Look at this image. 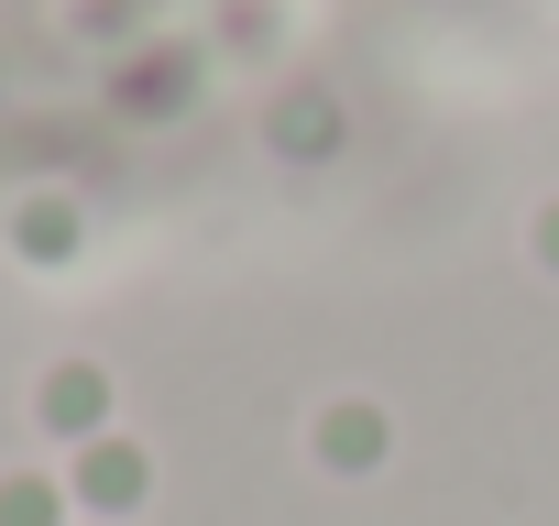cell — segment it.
I'll list each match as a JSON object with an SVG mask.
<instances>
[{
    "instance_id": "2",
    "label": "cell",
    "mask_w": 559,
    "mask_h": 526,
    "mask_svg": "<svg viewBox=\"0 0 559 526\" xmlns=\"http://www.w3.org/2000/svg\"><path fill=\"white\" fill-rule=\"evenodd\" d=\"M308 461H319L330 482H373V471L395 461V417H384L373 395H341V406L308 417Z\"/></svg>"
},
{
    "instance_id": "6",
    "label": "cell",
    "mask_w": 559,
    "mask_h": 526,
    "mask_svg": "<svg viewBox=\"0 0 559 526\" xmlns=\"http://www.w3.org/2000/svg\"><path fill=\"white\" fill-rule=\"evenodd\" d=\"M526 252H537V275H559V198H537V219H526Z\"/></svg>"
},
{
    "instance_id": "7",
    "label": "cell",
    "mask_w": 559,
    "mask_h": 526,
    "mask_svg": "<svg viewBox=\"0 0 559 526\" xmlns=\"http://www.w3.org/2000/svg\"><path fill=\"white\" fill-rule=\"evenodd\" d=\"M78 526H99V515H78Z\"/></svg>"
},
{
    "instance_id": "4",
    "label": "cell",
    "mask_w": 559,
    "mask_h": 526,
    "mask_svg": "<svg viewBox=\"0 0 559 526\" xmlns=\"http://www.w3.org/2000/svg\"><path fill=\"white\" fill-rule=\"evenodd\" d=\"M78 252H88L78 198H23V208H12V263H34V275H67Z\"/></svg>"
},
{
    "instance_id": "5",
    "label": "cell",
    "mask_w": 559,
    "mask_h": 526,
    "mask_svg": "<svg viewBox=\"0 0 559 526\" xmlns=\"http://www.w3.org/2000/svg\"><path fill=\"white\" fill-rule=\"evenodd\" d=\"M0 526H78L67 471H0Z\"/></svg>"
},
{
    "instance_id": "1",
    "label": "cell",
    "mask_w": 559,
    "mask_h": 526,
    "mask_svg": "<svg viewBox=\"0 0 559 526\" xmlns=\"http://www.w3.org/2000/svg\"><path fill=\"white\" fill-rule=\"evenodd\" d=\"M67 504H78V515H99V526H132V515L154 504V450H143L132 428H110V439L67 450Z\"/></svg>"
},
{
    "instance_id": "3",
    "label": "cell",
    "mask_w": 559,
    "mask_h": 526,
    "mask_svg": "<svg viewBox=\"0 0 559 526\" xmlns=\"http://www.w3.org/2000/svg\"><path fill=\"white\" fill-rule=\"evenodd\" d=\"M110 373L99 362H45L34 373V428L56 439V450H88V439H110Z\"/></svg>"
}]
</instances>
